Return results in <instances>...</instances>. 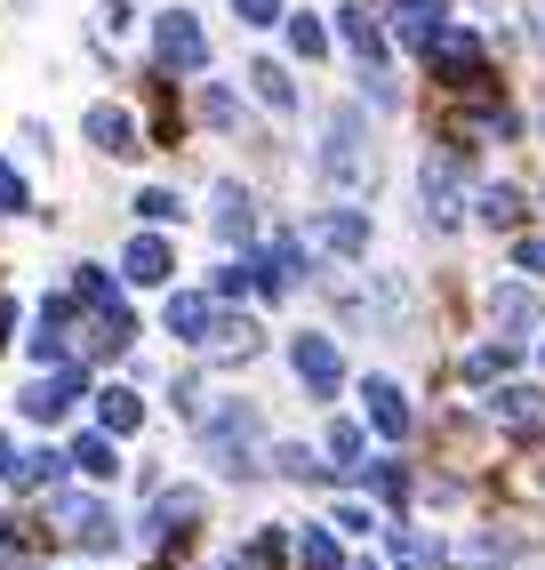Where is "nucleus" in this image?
<instances>
[{
  "label": "nucleus",
  "instance_id": "1",
  "mask_svg": "<svg viewBox=\"0 0 545 570\" xmlns=\"http://www.w3.org/2000/svg\"><path fill=\"white\" fill-rule=\"evenodd\" d=\"M314 169H321V185H329L337 202H361V194H377V145H369V121H361V105H329Z\"/></svg>",
  "mask_w": 545,
  "mask_h": 570
},
{
  "label": "nucleus",
  "instance_id": "2",
  "mask_svg": "<svg viewBox=\"0 0 545 570\" xmlns=\"http://www.w3.org/2000/svg\"><path fill=\"white\" fill-rule=\"evenodd\" d=\"M257 434H265V417H257V402H217V410H201V450H209V466L217 474H257Z\"/></svg>",
  "mask_w": 545,
  "mask_h": 570
},
{
  "label": "nucleus",
  "instance_id": "3",
  "mask_svg": "<svg viewBox=\"0 0 545 570\" xmlns=\"http://www.w3.org/2000/svg\"><path fill=\"white\" fill-rule=\"evenodd\" d=\"M289 370H297V386L321 394V402H337V386H345V354H337L329 330H297L289 337Z\"/></svg>",
  "mask_w": 545,
  "mask_h": 570
},
{
  "label": "nucleus",
  "instance_id": "4",
  "mask_svg": "<svg viewBox=\"0 0 545 570\" xmlns=\"http://www.w3.org/2000/svg\"><path fill=\"white\" fill-rule=\"evenodd\" d=\"M152 57H161L169 72H209V32L192 9H161L152 17Z\"/></svg>",
  "mask_w": 545,
  "mask_h": 570
},
{
  "label": "nucleus",
  "instance_id": "5",
  "mask_svg": "<svg viewBox=\"0 0 545 570\" xmlns=\"http://www.w3.org/2000/svg\"><path fill=\"white\" fill-rule=\"evenodd\" d=\"M81 394H89V370H81V362H57V370H41V377L17 394V410L32 417V426H57V417L81 402Z\"/></svg>",
  "mask_w": 545,
  "mask_h": 570
},
{
  "label": "nucleus",
  "instance_id": "6",
  "mask_svg": "<svg viewBox=\"0 0 545 570\" xmlns=\"http://www.w3.org/2000/svg\"><path fill=\"white\" fill-rule=\"evenodd\" d=\"M417 202H425V225H434V234H449V225L465 217V185H457L449 154H425L417 161Z\"/></svg>",
  "mask_w": 545,
  "mask_h": 570
},
{
  "label": "nucleus",
  "instance_id": "7",
  "mask_svg": "<svg viewBox=\"0 0 545 570\" xmlns=\"http://www.w3.org/2000/svg\"><path fill=\"white\" fill-rule=\"evenodd\" d=\"M209 234H217L225 249H249V242H257V202H249L241 177H217V185H209Z\"/></svg>",
  "mask_w": 545,
  "mask_h": 570
},
{
  "label": "nucleus",
  "instance_id": "8",
  "mask_svg": "<svg viewBox=\"0 0 545 570\" xmlns=\"http://www.w3.org/2000/svg\"><path fill=\"white\" fill-rule=\"evenodd\" d=\"M49 514L65 522V539H72V547H89V554H112V547H121V530H112V514H105L97 499H65V490H57Z\"/></svg>",
  "mask_w": 545,
  "mask_h": 570
},
{
  "label": "nucleus",
  "instance_id": "9",
  "mask_svg": "<svg viewBox=\"0 0 545 570\" xmlns=\"http://www.w3.org/2000/svg\"><path fill=\"white\" fill-rule=\"evenodd\" d=\"M314 249H329V257H345V265H354V257H369V217H361L354 202L321 209V217H314Z\"/></svg>",
  "mask_w": 545,
  "mask_h": 570
},
{
  "label": "nucleus",
  "instance_id": "10",
  "mask_svg": "<svg viewBox=\"0 0 545 570\" xmlns=\"http://www.w3.org/2000/svg\"><path fill=\"white\" fill-rule=\"evenodd\" d=\"M121 282H129V289H169V282H177V249H169L161 234H137V242L121 249Z\"/></svg>",
  "mask_w": 545,
  "mask_h": 570
},
{
  "label": "nucleus",
  "instance_id": "11",
  "mask_svg": "<svg viewBox=\"0 0 545 570\" xmlns=\"http://www.w3.org/2000/svg\"><path fill=\"white\" fill-rule=\"evenodd\" d=\"M425 57H434V72H442L449 89H474L482 81V41H474V32H457V24H442Z\"/></svg>",
  "mask_w": 545,
  "mask_h": 570
},
{
  "label": "nucleus",
  "instance_id": "12",
  "mask_svg": "<svg viewBox=\"0 0 545 570\" xmlns=\"http://www.w3.org/2000/svg\"><path fill=\"white\" fill-rule=\"evenodd\" d=\"M81 129H89V145H97L105 161L145 154V145H137V112H121V105H89V112H81Z\"/></svg>",
  "mask_w": 545,
  "mask_h": 570
},
{
  "label": "nucleus",
  "instance_id": "13",
  "mask_svg": "<svg viewBox=\"0 0 545 570\" xmlns=\"http://www.w3.org/2000/svg\"><path fill=\"white\" fill-rule=\"evenodd\" d=\"M209 322H217V297H209V289H169L161 330L177 337V346H201V337H209Z\"/></svg>",
  "mask_w": 545,
  "mask_h": 570
},
{
  "label": "nucleus",
  "instance_id": "14",
  "mask_svg": "<svg viewBox=\"0 0 545 570\" xmlns=\"http://www.w3.org/2000/svg\"><path fill=\"white\" fill-rule=\"evenodd\" d=\"M201 507H209L201 490H161V499H152V514H145V539H152V547H169V539H185V530L201 522Z\"/></svg>",
  "mask_w": 545,
  "mask_h": 570
},
{
  "label": "nucleus",
  "instance_id": "15",
  "mask_svg": "<svg viewBox=\"0 0 545 570\" xmlns=\"http://www.w3.org/2000/svg\"><path fill=\"white\" fill-rule=\"evenodd\" d=\"M361 410H369V426L385 442H409V394L394 386V377H361Z\"/></svg>",
  "mask_w": 545,
  "mask_h": 570
},
{
  "label": "nucleus",
  "instance_id": "16",
  "mask_svg": "<svg viewBox=\"0 0 545 570\" xmlns=\"http://www.w3.org/2000/svg\"><path fill=\"white\" fill-rule=\"evenodd\" d=\"M257 346H265V330H257L249 314H217L209 337H201V354H209V362H257Z\"/></svg>",
  "mask_w": 545,
  "mask_h": 570
},
{
  "label": "nucleus",
  "instance_id": "17",
  "mask_svg": "<svg viewBox=\"0 0 545 570\" xmlns=\"http://www.w3.org/2000/svg\"><path fill=\"white\" fill-rule=\"evenodd\" d=\"M489 322L514 330V337H529V330H545V306H537L522 282H497V289H489Z\"/></svg>",
  "mask_w": 545,
  "mask_h": 570
},
{
  "label": "nucleus",
  "instance_id": "18",
  "mask_svg": "<svg viewBox=\"0 0 545 570\" xmlns=\"http://www.w3.org/2000/svg\"><path fill=\"white\" fill-rule=\"evenodd\" d=\"M489 417H497V426H514V434H537L545 426V394L537 386H497L489 394Z\"/></svg>",
  "mask_w": 545,
  "mask_h": 570
},
{
  "label": "nucleus",
  "instance_id": "19",
  "mask_svg": "<svg viewBox=\"0 0 545 570\" xmlns=\"http://www.w3.org/2000/svg\"><path fill=\"white\" fill-rule=\"evenodd\" d=\"M337 41L354 49L361 65H385V32H377V17L361 9V0H345V9H337Z\"/></svg>",
  "mask_w": 545,
  "mask_h": 570
},
{
  "label": "nucleus",
  "instance_id": "20",
  "mask_svg": "<svg viewBox=\"0 0 545 570\" xmlns=\"http://www.w3.org/2000/svg\"><path fill=\"white\" fill-rule=\"evenodd\" d=\"M97 426L121 442V434H137L145 426V394L137 386H97Z\"/></svg>",
  "mask_w": 545,
  "mask_h": 570
},
{
  "label": "nucleus",
  "instance_id": "21",
  "mask_svg": "<svg viewBox=\"0 0 545 570\" xmlns=\"http://www.w3.org/2000/svg\"><path fill=\"white\" fill-rule=\"evenodd\" d=\"M474 217L489 225V234H514V225H522V185H482V194H474Z\"/></svg>",
  "mask_w": 545,
  "mask_h": 570
},
{
  "label": "nucleus",
  "instance_id": "22",
  "mask_svg": "<svg viewBox=\"0 0 545 570\" xmlns=\"http://www.w3.org/2000/svg\"><path fill=\"white\" fill-rule=\"evenodd\" d=\"M249 89H257V105H265V112H297V81H289V65L257 57V65H249Z\"/></svg>",
  "mask_w": 545,
  "mask_h": 570
},
{
  "label": "nucleus",
  "instance_id": "23",
  "mask_svg": "<svg viewBox=\"0 0 545 570\" xmlns=\"http://www.w3.org/2000/svg\"><path fill=\"white\" fill-rule=\"evenodd\" d=\"M65 459L81 466L89 482H112V474H121V450H112V434H105V426H97V434H81V442L65 450Z\"/></svg>",
  "mask_w": 545,
  "mask_h": 570
},
{
  "label": "nucleus",
  "instance_id": "24",
  "mask_svg": "<svg viewBox=\"0 0 545 570\" xmlns=\"http://www.w3.org/2000/svg\"><path fill=\"white\" fill-rule=\"evenodd\" d=\"M385 547H394V570H442V539L425 530H385Z\"/></svg>",
  "mask_w": 545,
  "mask_h": 570
},
{
  "label": "nucleus",
  "instance_id": "25",
  "mask_svg": "<svg viewBox=\"0 0 545 570\" xmlns=\"http://www.w3.org/2000/svg\"><path fill=\"white\" fill-rule=\"evenodd\" d=\"M65 466H72V459H57V450H24L9 482H17V490H57V474H65Z\"/></svg>",
  "mask_w": 545,
  "mask_h": 570
},
{
  "label": "nucleus",
  "instance_id": "26",
  "mask_svg": "<svg viewBox=\"0 0 545 570\" xmlns=\"http://www.w3.org/2000/svg\"><path fill=\"white\" fill-rule=\"evenodd\" d=\"M297 570H345V547H337V522H329V530H305V539H297Z\"/></svg>",
  "mask_w": 545,
  "mask_h": 570
},
{
  "label": "nucleus",
  "instance_id": "27",
  "mask_svg": "<svg viewBox=\"0 0 545 570\" xmlns=\"http://www.w3.org/2000/svg\"><path fill=\"white\" fill-rule=\"evenodd\" d=\"M361 450H369V434L354 426V417H337V426H329V459H337V474H361Z\"/></svg>",
  "mask_w": 545,
  "mask_h": 570
},
{
  "label": "nucleus",
  "instance_id": "28",
  "mask_svg": "<svg viewBox=\"0 0 545 570\" xmlns=\"http://www.w3.org/2000/svg\"><path fill=\"white\" fill-rule=\"evenodd\" d=\"M72 297H81V306H121V289H112L105 265H72Z\"/></svg>",
  "mask_w": 545,
  "mask_h": 570
},
{
  "label": "nucleus",
  "instance_id": "29",
  "mask_svg": "<svg viewBox=\"0 0 545 570\" xmlns=\"http://www.w3.org/2000/svg\"><path fill=\"white\" fill-rule=\"evenodd\" d=\"M129 24H137V17H129V0H97V17H89V32H97L105 49H121V41H129Z\"/></svg>",
  "mask_w": 545,
  "mask_h": 570
},
{
  "label": "nucleus",
  "instance_id": "30",
  "mask_svg": "<svg viewBox=\"0 0 545 570\" xmlns=\"http://www.w3.org/2000/svg\"><path fill=\"white\" fill-rule=\"evenodd\" d=\"M281 24H289V49H297V57H329V24H321L314 9H305V17H281Z\"/></svg>",
  "mask_w": 545,
  "mask_h": 570
},
{
  "label": "nucleus",
  "instance_id": "31",
  "mask_svg": "<svg viewBox=\"0 0 545 570\" xmlns=\"http://www.w3.org/2000/svg\"><path fill=\"white\" fill-rule=\"evenodd\" d=\"M201 121H209V129H241V97H232L225 81H209V89H201Z\"/></svg>",
  "mask_w": 545,
  "mask_h": 570
},
{
  "label": "nucleus",
  "instance_id": "32",
  "mask_svg": "<svg viewBox=\"0 0 545 570\" xmlns=\"http://www.w3.org/2000/svg\"><path fill=\"white\" fill-rule=\"evenodd\" d=\"M272 474H289V482H314L321 474V459L305 442H272Z\"/></svg>",
  "mask_w": 545,
  "mask_h": 570
},
{
  "label": "nucleus",
  "instance_id": "33",
  "mask_svg": "<svg viewBox=\"0 0 545 570\" xmlns=\"http://www.w3.org/2000/svg\"><path fill=\"white\" fill-rule=\"evenodd\" d=\"M137 217H145V225H177V217H185V202L169 194V185H145V194H137Z\"/></svg>",
  "mask_w": 545,
  "mask_h": 570
},
{
  "label": "nucleus",
  "instance_id": "34",
  "mask_svg": "<svg viewBox=\"0 0 545 570\" xmlns=\"http://www.w3.org/2000/svg\"><path fill=\"white\" fill-rule=\"evenodd\" d=\"M514 370V346H474L465 354V377H474V386H489V377H505Z\"/></svg>",
  "mask_w": 545,
  "mask_h": 570
},
{
  "label": "nucleus",
  "instance_id": "35",
  "mask_svg": "<svg viewBox=\"0 0 545 570\" xmlns=\"http://www.w3.org/2000/svg\"><path fill=\"white\" fill-rule=\"evenodd\" d=\"M232 17L265 32V24H281V17H289V0H232Z\"/></svg>",
  "mask_w": 545,
  "mask_h": 570
},
{
  "label": "nucleus",
  "instance_id": "36",
  "mask_svg": "<svg viewBox=\"0 0 545 570\" xmlns=\"http://www.w3.org/2000/svg\"><path fill=\"white\" fill-rule=\"evenodd\" d=\"M0 209H9V217H24V209H32L24 177H17V161H0Z\"/></svg>",
  "mask_w": 545,
  "mask_h": 570
},
{
  "label": "nucleus",
  "instance_id": "37",
  "mask_svg": "<svg viewBox=\"0 0 545 570\" xmlns=\"http://www.w3.org/2000/svg\"><path fill=\"white\" fill-rule=\"evenodd\" d=\"M514 265H522L529 282H545V242H537V234H529V242H514Z\"/></svg>",
  "mask_w": 545,
  "mask_h": 570
},
{
  "label": "nucleus",
  "instance_id": "38",
  "mask_svg": "<svg viewBox=\"0 0 545 570\" xmlns=\"http://www.w3.org/2000/svg\"><path fill=\"white\" fill-rule=\"evenodd\" d=\"M337 530H354V539H369V530H377V514H369V507H354V499H345V507H337Z\"/></svg>",
  "mask_w": 545,
  "mask_h": 570
},
{
  "label": "nucleus",
  "instance_id": "39",
  "mask_svg": "<svg viewBox=\"0 0 545 570\" xmlns=\"http://www.w3.org/2000/svg\"><path fill=\"white\" fill-rule=\"evenodd\" d=\"M522 32H529V49L545 57V0H522Z\"/></svg>",
  "mask_w": 545,
  "mask_h": 570
},
{
  "label": "nucleus",
  "instance_id": "40",
  "mask_svg": "<svg viewBox=\"0 0 545 570\" xmlns=\"http://www.w3.org/2000/svg\"><path fill=\"white\" fill-rule=\"evenodd\" d=\"M394 17H442V0H394Z\"/></svg>",
  "mask_w": 545,
  "mask_h": 570
},
{
  "label": "nucleus",
  "instance_id": "41",
  "mask_svg": "<svg viewBox=\"0 0 545 570\" xmlns=\"http://www.w3.org/2000/svg\"><path fill=\"white\" fill-rule=\"evenodd\" d=\"M17 562V522H0V570Z\"/></svg>",
  "mask_w": 545,
  "mask_h": 570
},
{
  "label": "nucleus",
  "instance_id": "42",
  "mask_svg": "<svg viewBox=\"0 0 545 570\" xmlns=\"http://www.w3.org/2000/svg\"><path fill=\"white\" fill-rule=\"evenodd\" d=\"M9 330H17V297H0V346H9Z\"/></svg>",
  "mask_w": 545,
  "mask_h": 570
},
{
  "label": "nucleus",
  "instance_id": "43",
  "mask_svg": "<svg viewBox=\"0 0 545 570\" xmlns=\"http://www.w3.org/2000/svg\"><path fill=\"white\" fill-rule=\"evenodd\" d=\"M9 474H17V442H9V434H0V482H9Z\"/></svg>",
  "mask_w": 545,
  "mask_h": 570
}]
</instances>
